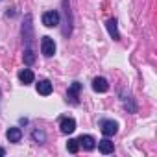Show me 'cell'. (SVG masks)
<instances>
[{
	"label": "cell",
	"mask_w": 157,
	"mask_h": 157,
	"mask_svg": "<svg viewBox=\"0 0 157 157\" xmlns=\"http://www.w3.org/2000/svg\"><path fill=\"white\" fill-rule=\"evenodd\" d=\"M6 137H8L10 142H19L22 139V131H21V128H10L8 133H6Z\"/></svg>",
	"instance_id": "11"
},
{
	"label": "cell",
	"mask_w": 157,
	"mask_h": 157,
	"mask_svg": "<svg viewBox=\"0 0 157 157\" xmlns=\"http://www.w3.org/2000/svg\"><path fill=\"white\" fill-rule=\"evenodd\" d=\"M33 139H35V140H44V135L39 133V131H33Z\"/></svg>",
	"instance_id": "15"
},
{
	"label": "cell",
	"mask_w": 157,
	"mask_h": 157,
	"mask_svg": "<svg viewBox=\"0 0 157 157\" xmlns=\"http://www.w3.org/2000/svg\"><path fill=\"white\" fill-rule=\"evenodd\" d=\"M93 89H94L96 93H107L109 83H107L105 78H94V80H93Z\"/></svg>",
	"instance_id": "7"
},
{
	"label": "cell",
	"mask_w": 157,
	"mask_h": 157,
	"mask_svg": "<svg viewBox=\"0 0 157 157\" xmlns=\"http://www.w3.org/2000/svg\"><path fill=\"white\" fill-rule=\"evenodd\" d=\"M37 93H39V94H43V96L52 94V83H50L48 80H41V82L37 83Z\"/></svg>",
	"instance_id": "9"
},
{
	"label": "cell",
	"mask_w": 157,
	"mask_h": 157,
	"mask_svg": "<svg viewBox=\"0 0 157 157\" xmlns=\"http://www.w3.org/2000/svg\"><path fill=\"white\" fill-rule=\"evenodd\" d=\"M100 131L105 135V137H113L117 131H118V124L115 120H104L102 126H100Z\"/></svg>",
	"instance_id": "4"
},
{
	"label": "cell",
	"mask_w": 157,
	"mask_h": 157,
	"mask_svg": "<svg viewBox=\"0 0 157 157\" xmlns=\"http://www.w3.org/2000/svg\"><path fill=\"white\" fill-rule=\"evenodd\" d=\"M98 150H100L104 155H107V153H113V150H115V144H113L109 139H102V140L98 142Z\"/></svg>",
	"instance_id": "10"
},
{
	"label": "cell",
	"mask_w": 157,
	"mask_h": 157,
	"mask_svg": "<svg viewBox=\"0 0 157 157\" xmlns=\"http://www.w3.org/2000/svg\"><path fill=\"white\" fill-rule=\"evenodd\" d=\"M41 52L46 57H52L56 54V43H54L52 37H43L41 39Z\"/></svg>",
	"instance_id": "1"
},
{
	"label": "cell",
	"mask_w": 157,
	"mask_h": 157,
	"mask_svg": "<svg viewBox=\"0 0 157 157\" xmlns=\"http://www.w3.org/2000/svg\"><path fill=\"white\" fill-rule=\"evenodd\" d=\"M19 80H21L22 85H30V83H33L35 76H33V72H32L30 68H22V70L19 72Z\"/></svg>",
	"instance_id": "6"
},
{
	"label": "cell",
	"mask_w": 157,
	"mask_h": 157,
	"mask_svg": "<svg viewBox=\"0 0 157 157\" xmlns=\"http://www.w3.org/2000/svg\"><path fill=\"white\" fill-rule=\"evenodd\" d=\"M105 26H107V32H109V35H111L115 41H118V39H120V33H118V30H117V21H115V19H109Z\"/></svg>",
	"instance_id": "12"
},
{
	"label": "cell",
	"mask_w": 157,
	"mask_h": 157,
	"mask_svg": "<svg viewBox=\"0 0 157 157\" xmlns=\"http://www.w3.org/2000/svg\"><path fill=\"white\" fill-rule=\"evenodd\" d=\"M78 142H80L85 150H94V146H96V140H94V137H91V135H82L80 139H78Z\"/></svg>",
	"instance_id": "8"
},
{
	"label": "cell",
	"mask_w": 157,
	"mask_h": 157,
	"mask_svg": "<svg viewBox=\"0 0 157 157\" xmlns=\"http://www.w3.org/2000/svg\"><path fill=\"white\" fill-rule=\"evenodd\" d=\"M67 148H68V151H70V153H76L78 150H80V142H78L76 139H68Z\"/></svg>",
	"instance_id": "14"
},
{
	"label": "cell",
	"mask_w": 157,
	"mask_h": 157,
	"mask_svg": "<svg viewBox=\"0 0 157 157\" xmlns=\"http://www.w3.org/2000/svg\"><path fill=\"white\" fill-rule=\"evenodd\" d=\"M43 24L46 28L57 26L59 24V13L57 11H46V13H43Z\"/></svg>",
	"instance_id": "2"
},
{
	"label": "cell",
	"mask_w": 157,
	"mask_h": 157,
	"mask_svg": "<svg viewBox=\"0 0 157 157\" xmlns=\"http://www.w3.org/2000/svg\"><path fill=\"white\" fill-rule=\"evenodd\" d=\"M59 128H61V133L70 135V133L76 131V120H74V118H67V117H63V118L59 120Z\"/></svg>",
	"instance_id": "3"
},
{
	"label": "cell",
	"mask_w": 157,
	"mask_h": 157,
	"mask_svg": "<svg viewBox=\"0 0 157 157\" xmlns=\"http://www.w3.org/2000/svg\"><path fill=\"white\" fill-rule=\"evenodd\" d=\"M0 100H2V93H0Z\"/></svg>",
	"instance_id": "17"
},
{
	"label": "cell",
	"mask_w": 157,
	"mask_h": 157,
	"mask_svg": "<svg viewBox=\"0 0 157 157\" xmlns=\"http://www.w3.org/2000/svg\"><path fill=\"white\" fill-rule=\"evenodd\" d=\"M33 61H35V54H33V50L28 46V48L24 50V63H26V65H32Z\"/></svg>",
	"instance_id": "13"
},
{
	"label": "cell",
	"mask_w": 157,
	"mask_h": 157,
	"mask_svg": "<svg viewBox=\"0 0 157 157\" xmlns=\"http://www.w3.org/2000/svg\"><path fill=\"white\" fill-rule=\"evenodd\" d=\"M4 155H6V151H4V148H2V146H0V157H4Z\"/></svg>",
	"instance_id": "16"
},
{
	"label": "cell",
	"mask_w": 157,
	"mask_h": 157,
	"mask_svg": "<svg viewBox=\"0 0 157 157\" xmlns=\"http://www.w3.org/2000/svg\"><path fill=\"white\" fill-rule=\"evenodd\" d=\"M80 91H82V83H78V82H74L70 87H68V94H67V100L70 102V104H78L80 100H78V94H80Z\"/></svg>",
	"instance_id": "5"
}]
</instances>
